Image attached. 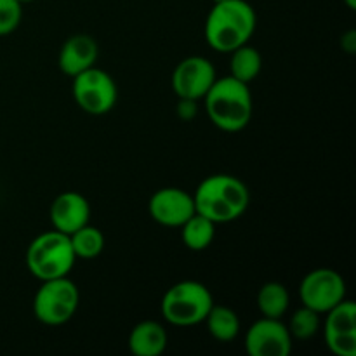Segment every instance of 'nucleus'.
<instances>
[{"mask_svg": "<svg viewBox=\"0 0 356 356\" xmlns=\"http://www.w3.org/2000/svg\"><path fill=\"white\" fill-rule=\"evenodd\" d=\"M256 10L247 0H219L209 10L205 21V40L221 54L249 44L256 31Z\"/></svg>", "mask_w": 356, "mask_h": 356, "instance_id": "nucleus-1", "label": "nucleus"}, {"mask_svg": "<svg viewBox=\"0 0 356 356\" xmlns=\"http://www.w3.org/2000/svg\"><path fill=\"white\" fill-rule=\"evenodd\" d=\"M195 209L216 225L236 221L250 204L247 184L232 174H214L202 181L193 193Z\"/></svg>", "mask_w": 356, "mask_h": 356, "instance_id": "nucleus-2", "label": "nucleus"}, {"mask_svg": "<svg viewBox=\"0 0 356 356\" xmlns=\"http://www.w3.org/2000/svg\"><path fill=\"white\" fill-rule=\"evenodd\" d=\"M205 111L212 125L225 132H240L252 118V94L249 83L228 76H218L204 97Z\"/></svg>", "mask_w": 356, "mask_h": 356, "instance_id": "nucleus-3", "label": "nucleus"}, {"mask_svg": "<svg viewBox=\"0 0 356 356\" xmlns=\"http://www.w3.org/2000/svg\"><path fill=\"white\" fill-rule=\"evenodd\" d=\"M75 261L70 236L56 229L35 236L26 250L28 271L40 282L68 277Z\"/></svg>", "mask_w": 356, "mask_h": 356, "instance_id": "nucleus-4", "label": "nucleus"}, {"mask_svg": "<svg viewBox=\"0 0 356 356\" xmlns=\"http://www.w3.org/2000/svg\"><path fill=\"white\" fill-rule=\"evenodd\" d=\"M214 298L207 285L197 280H183L163 294L160 309L165 322L176 327H193L205 320Z\"/></svg>", "mask_w": 356, "mask_h": 356, "instance_id": "nucleus-5", "label": "nucleus"}, {"mask_svg": "<svg viewBox=\"0 0 356 356\" xmlns=\"http://www.w3.org/2000/svg\"><path fill=\"white\" fill-rule=\"evenodd\" d=\"M80 305V292L70 277L42 282L33 298V315L40 323L59 327L75 316Z\"/></svg>", "mask_w": 356, "mask_h": 356, "instance_id": "nucleus-6", "label": "nucleus"}, {"mask_svg": "<svg viewBox=\"0 0 356 356\" xmlns=\"http://www.w3.org/2000/svg\"><path fill=\"white\" fill-rule=\"evenodd\" d=\"M72 94L80 110L89 115H104L113 110L118 99V89L110 73L92 68L73 76Z\"/></svg>", "mask_w": 356, "mask_h": 356, "instance_id": "nucleus-7", "label": "nucleus"}, {"mask_svg": "<svg viewBox=\"0 0 356 356\" xmlns=\"http://www.w3.org/2000/svg\"><path fill=\"white\" fill-rule=\"evenodd\" d=\"M299 298L302 306L325 315L329 309L346 299V282L330 268H316L309 271L299 285Z\"/></svg>", "mask_w": 356, "mask_h": 356, "instance_id": "nucleus-8", "label": "nucleus"}, {"mask_svg": "<svg viewBox=\"0 0 356 356\" xmlns=\"http://www.w3.org/2000/svg\"><path fill=\"white\" fill-rule=\"evenodd\" d=\"M216 68L204 56H190L179 61L170 76L172 92L179 99L200 101L216 82Z\"/></svg>", "mask_w": 356, "mask_h": 356, "instance_id": "nucleus-9", "label": "nucleus"}, {"mask_svg": "<svg viewBox=\"0 0 356 356\" xmlns=\"http://www.w3.org/2000/svg\"><path fill=\"white\" fill-rule=\"evenodd\" d=\"M323 339L330 353L336 356H356V305L341 301L325 313Z\"/></svg>", "mask_w": 356, "mask_h": 356, "instance_id": "nucleus-10", "label": "nucleus"}, {"mask_svg": "<svg viewBox=\"0 0 356 356\" xmlns=\"http://www.w3.org/2000/svg\"><path fill=\"white\" fill-rule=\"evenodd\" d=\"M292 339L287 325L278 318L256 320L245 334V351L250 356H289Z\"/></svg>", "mask_w": 356, "mask_h": 356, "instance_id": "nucleus-11", "label": "nucleus"}, {"mask_svg": "<svg viewBox=\"0 0 356 356\" xmlns=\"http://www.w3.org/2000/svg\"><path fill=\"white\" fill-rule=\"evenodd\" d=\"M152 219L165 228H181L191 216L197 214L193 193L181 188H160L148 202Z\"/></svg>", "mask_w": 356, "mask_h": 356, "instance_id": "nucleus-12", "label": "nucleus"}, {"mask_svg": "<svg viewBox=\"0 0 356 356\" xmlns=\"http://www.w3.org/2000/svg\"><path fill=\"white\" fill-rule=\"evenodd\" d=\"M52 229L65 235H72L86 226L90 219V205L83 195L76 191H65L52 200L49 209Z\"/></svg>", "mask_w": 356, "mask_h": 356, "instance_id": "nucleus-13", "label": "nucleus"}, {"mask_svg": "<svg viewBox=\"0 0 356 356\" xmlns=\"http://www.w3.org/2000/svg\"><path fill=\"white\" fill-rule=\"evenodd\" d=\"M99 49L90 35L79 33L66 38L58 54V66L65 75L75 76L96 66Z\"/></svg>", "mask_w": 356, "mask_h": 356, "instance_id": "nucleus-14", "label": "nucleus"}, {"mask_svg": "<svg viewBox=\"0 0 356 356\" xmlns=\"http://www.w3.org/2000/svg\"><path fill=\"white\" fill-rule=\"evenodd\" d=\"M169 337L162 323L155 320H145L132 327L127 346L134 356H160L165 351Z\"/></svg>", "mask_w": 356, "mask_h": 356, "instance_id": "nucleus-15", "label": "nucleus"}, {"mask_svg": "<svg viewBox=\"0 0 356 356\" xmlns=\"http://www.w3.org/2000/svg\"><path fill=\"white\" fill-rule=\"evenodd\" d=\"M207 330L219 343H232L240 334V318L232 308L222 305H214L204 320Z\"/></svg>", "mask_w": 356, "mask_h": 356, "instance_id": "nucleus-16", "label": "nucleus"}, {"mask_svg": "<svg viewBox=\"0 0 356 356\" xmlns=\"http://www.w3.org/2000/svg\"><path fill=\"white\" fill-rule=\"evenodd\" d=\"M216 222L202 214H195L181 226V240L184 247L193 252H202L209 249L216 238Z\"/></svg>", "mask_w": 356, "mask_h": 356, "instance_id": "nucleus-17", "label": "nucleus"}, {"mask_svg": "<svg viewBox=\"0 0 356 356\" xmlns=\"http://www.w3.org/2000/svg\"><path fill=\"white\" fill-rule=\"evenodd\" d=\"M229 59V75L233 79L240 80L243 83H250L257 79V75L263 70V56L252 45L245 44L242 47L235 49Z\"/></svg>", "mask_w": 356, "mask_h": 356, "instance_id": "nucleus-18", "label": "nucleus"}, {"mask_svg": "<svg viewBox=\"0 0 356 356\" xmlns=\"http://www.w3.org/2000/svg\"><path fill=\"white\" fill-rule=\"evenodd\" d=\"M291 306V294L280 282H268L257 292V308L266 318L282 320Z\"/></svg>", "mask_w": 356, "mask_h": 356, "instance_id": "nucleus-19", "label": "nucleus"}, {"mask_svg": "<svg viewBox=\"0 0 356 356\" xmlns=\"http://www.w3.org/2000/svg\"><path fill=\"white\" fill-rule=\"evenodd\" d=\"M70 236V242H72V249L75 252L76 259L90 261L96 259L104 249V235L99 228L96 226H90L87 222L86 226L79 228L76 232H73Z\"/></svg>", "mask_w": 356, "mask_h": 356, "instance_id": "nucleus-20", "label": "nucleus"}, {"mask_svg": "<svg viewBox=\"0 0 356 356\" xmlns=\"http://www.w3.org/2000/svg\"><path fill=\"white\" fill-rule=\"evenodd\" d=\"M322 327V320H320V313L313 312L308 306L296 309L294 315L289 320V332H291L292 339L306 341L312 339Z\"/></svg>", "mask_w": 356, "mask_h": 356, "instance_id": "nucleus-21", "label": "nucleus"}, {"mask_svg": "<svg viewBox=\"0 0 356 356\" xmlns=\"http://www.w3.org/2000/svg\"><path fill=\"white\" fill-rule=\"evenodd\" d=\"M23 6L17 0H0V37L13 33L21 23Z\"/></svg>", "mask_w": 356, "mask_h": 356, "instance_id": "nucleus-22", "label": "nucleus"}, {"mask_svg": "<svg viewBox=\"0 0 356 356\" xmlns=\"http://www.w3.org/2000/svg\"><path fill=\"white\" fill-rule=\"evenodd\" d=\"M177 115L183 120H193L197 115V101L190 99H179V108H177Z\"/></svg>", "mask_w": 356, "mask_h": 356, "instance_id": "nucleus-23", "label": "nucleus"}, {"mask_svg": "<svg viewBox=\"0 0 356 356\" xmlns=\"http://www.w3.org/2000/svg\"><path fill=\"white\" fill-rule=\"evenodd\" d=\"M343 49L350 54H353L356 51V31L350 30L343 35Z\"/></svg>", "mask_w": 356, "mask_h": 356, "instance_id": "nucleus-24", "label": "nucleus"}, {"mask_svg": "<svg viewBox=\"0 0 356 356\" xmlns=\"http://www.w3.org/2000/svg\"><path fill=\"white\" fill-rule=\"evenodd\" d=\"M344 3L348 6V9H351V10L356 9V0H344Z\"/></svg>", "mask_w": 356, "mask_h": 356, "instance_id": "nucleus-25", "label": "nucleus"}, {"mask_svg": "<svg viewBox=\"0 0 356 356\" xmlns=\"http://www.w3.org/2000/svg\"><path fill=\"white\" fill-rule=\"evenodd\" d=\"M17 2L21 3V6H24V3H30V2H35V0H17Z\"/></svg>", "mask_w": 356, "mask_h": 356, "instance_id": "nucleus-26", "label": "nucleus"}]
</instances>
